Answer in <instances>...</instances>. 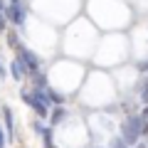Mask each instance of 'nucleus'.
<instances>
[{
    "instance_id": "f257e3e1",
    "label": "nucleus",
    "mask_w": 148,
    "mask_h": 148,
    "mask_svg": "<svg viewBox=\"0 0 148 148\" xmlns=\"http://www.w3.org/2000/svg\"><path fill=\"white\" fill-rule=\"evenodd\" d=\"M20 99L25 101L27 106H32L35 114L40 119H47L49 116V96H47V89H35V91L22 89L20 91Z\"/></svg>"
},
{
    "instance_id": "f03ea898",
    "label": "nucleus",
    "mask_w": 148,
    "mask_h": 148,
    "mask_svg": "<svg viewBox=\"0 0 148 148\" xmlns=\"http://www.w3.org/2000/svg\"><path fill=\"white\" fill-rule=\"evenodd\" d=\"M143 126H146V119L143 116H128L126 121H123V126H121V133H123L121 138L128 146H133V143L143 136Z\"/></svg>"
},
{
    "instance_id": "7ed1b4c3",
    "label": "nucleus",
    "mask_w": 148,
    "mask_h": 148,
    "mask_svg": "<svg viewBox=\"0 0 148 148\" xmlns=\"http://www.w3.org/2000/svg\"><path fill=\"white\" fill-rule=\"evenodd\" d=\"M17 62L22 64L25 74H32V77H35V74H40V59H37L27 47H22V45L17 47Z\"/></svg>"
},
{
    "instance_id": "20e7f679",
    "label": "nucleus",
    "mask_w": 148,
    "mask_h": 148,
    "mask_svg": "<svg viewBox=\"0 0 148 148\" xmlns=\"http://www.w3.org/2000/svg\"><path fill=\"white\" fill-rule=\"evenodd\" d=\"M5 15H8V20H10V22H15L17 27H22V25H25V8H22L20 3H10V8L5 10Z\"/></svg>"
},
{
    "instance_id": "39448f33",
    "label": "nucleus",
    "mask_w": 148,
    "mask_h": 148,
    "mask_svg": "<svg viewBox=\"0 0 148 148\" xmlns=\"http://www.w3.org/2000/svg\"><path fill=\"white\" fill-rule=\"evenodd\" d=\"M64 116H67V111L62 109V106H57V109H52V114H49V121H52V126H57V123L64 121Z\"/></svg>"
},
{
    "instance_id": "423d86ee",
    "label": "nucleus",
    "mask_w": 148,
    "mask_h": 148,
    "mask_svg": "<svg viewBox=\"0 0 148 148\" xmlns=\"http://www.w3.org/2000/svg\"><path fill=\"white\" fill-rule=\"evenodd\" d=\"M3 121H5V128H8V141H10L12 138V111L8 106L3 109Z\"/></svg>"
},
{
    "instance_id": "0eeeda50",
    "label": "nucleus",
    "mask_w": 148,
    "mask_h": 148,
    "mask_svg": "<svg viewBox=\"0 0 148 148\" xmlns=\"http://www.w3.org/2000/svg\"><path fill=\"white\" fill-rule=\"evenodd\" d=\"M10 72H12V79H15V82H22V77H25V69H22V64L17 62V59L10 64Z\"/></svg>"
},
{
    "instance_id": "6e6552de",
    "label": "nucleus",
    "mask_w": 148,
    "mask_h": 148,
    "mask_svg": "<svg viewBox=\"0 0 148 148\" xmlns=\"http://www.w3.org/2000/svg\"><path fill=\"white\" fill-rule=\"evenodd\" d=\"M37 131L42 133V141L47 148H52V128H42V126H37Z\"/></svg>"
},
{
    "instance_id": "1a4fd4ad",
    "label": "nucleus",
    "mask_w": 148,
    "mask_h": 148,
    "mask_svg": "<svg viewBox=\"0 0 148 148\" xmlns=\"http://www.w3.org/2000/svg\"><path fill=\"white\" fill-rule=\"evenodd\" d=\"M47 96H49V101H52V104H57V106H62V101H64V96L57 94L54 89H47Z\"/></svg>"
},
{
    "instance_id": "9d476101",
    "label": "nucleus",
    "mask_w": 148,
    "mask_h": 148,
    "mask_svg": "<svg viewBox=\"0 0 148 148\" xmlns=\"http://www.w3.org/2000/svg\"><path fill=\"white\" fill-rule=\"evenodd\" d=\"M35 84H37V89H45L47 86V79H45L42 74H35Z\"/></svg>"
},
{
    "instance_id": "9b49d317",
    "label": "nucleus",
    "mask_w": 148,
    "mask_h": 148,
    "mask_svg": "<svg viewBox=\"0 0 148 148\" xmlns=\"http://www.w3.org/2000/svg\"><path fill=\"white\" fill-rule=\"evenodd\" d=\"M8 42H10L12 47H15V49L20 47V45H17V32H8Z\"/></svg>"
},
{
    "instance_id": "f8f14e48",
    "label": "nucleus",
    "mask_w": 148,
    "mask_h": 148,
    "mask_svg": "<svg viewBox=\"0 0 148 148\" xmlns=\"http://www.w3.org/2000/svg\"><path fill=\"white\" fill-rule=\"evenodd\" d=\"M126 146H128V143L123 141V138H119V141H114V146H111V148H126Z\"/></svg>"
},
{
    "instance_id": "ddd939ff",
    "label": "nucleus",
    "mask_w": 148,
    "mask_h": 148,
    "mask_svg": "<svg viewBox=\"0 0 148 148\" xmlns=\"http://www.w3.org/2000/svg\"><path fill=\"white\" fill-rule=\"evenodd\" d=\"M5 138H8V133H5V128H3V126H0V148H3V146H5Z\"/></svg>"
},
{
    "instance_id": "4468645a",
    "label": "nucleus",
    "mask_w": 148,
    "mask_h": 148,
    "mask_svg": "<svg viewBox=\"0 0 148 148\" xmlns=\"http://www.w3.org/2000/svg\"><path fill=\"white\" fill-rule=\"evenodd\" d=\"M0 77H8V72H5V64H3V59H0Z\"/></svg>"
},
{
    "instance_id": "2eb2a0df",
    "label": "nucleus",
    "mask_w": 148,
    "mask_h": 148,
    "mask_svg": "<svg viewBox=\"0 0 148 148\" xmlns=\"http://www.w3.org/2000/svg\"><path fill=\"white\" fill-rule=\"evenodd\" d=\"M141 99H143V101H146V104H148V84H146V89H143V94H141Z\"/></svg>"
},
{
    "instance_id": "dca6fc26",
    "label": "nucleus",
    "mask_w": 148,
    "mask_h": 148,
    "mask_svg": "<svg viewBox=\"0 0 148 148\" xmlns=\"http://www.w3.org/2000/svg\"><path fill=\"white\" fill-rule=\"evenodd\" d=\"M8 8H10V5H8L5 0H0V12H5V10H8Z\"/></svg>"
},
{
    "instance_id": "f3484780",
    "label": "nucleus",
    "mask_w": 148,
    "mask_h": 148,
    "mask_svg": "<svg viewBox=\"0 0 148 148\" xmlns=\"http://www.w3.org/2000/svg\"><path fill=\"white\" fill-rule=\"evenodd\" d=\"M3 15H5V12H0V30H5V17Z\"/></svg>"
},
{
    "instance_id": "a211bd4d",
    "label": "nucleus",
    "mask_w": 148,
    "mask_h": 148,
    "mask_svg": "<svg viewBox=\"0 0 148 148\" xmlns=\"http://www.w3.org/2000/svg\"><path fill=\"white\" fill-rule=\"evenodd\" d=\"M141 69H143V72L148 69V59H146V62H141Z\"/></svg>"
},
{
    "instance_id": "6ab92c4d",
    "label": "nucleus",
    "mask_w": 148,
    "mask_h": 148,
    "mask_svg": "<svg viewBox=\"0 0 148 148\" xmlns=\"http://www.w3.org/2000/svg\"><path fill=\"white\" fill-rule=\"evenodd\" d=\"M141 116H143V119H146V121H148V106H146V111H143Z\"/></svg>"
},
{
    "instance_id": "aec40b11",
    "label": "nucleus",
    "mask_w": 148,
    "mask_h": 148,
    "mask_svg": "<svg viewBox=\"0 0 148 148\" xmlns=\"http://www.w3.org/2000/svg\"><path fill=\"white\" fill-rule=\"evenodd\" d=\"M143 136H148V121H146V126H143Z\"/></svg>"
},
{
    "instance_id": "412c9836",
    "label": "nucleus",
    "mask_w": 148,
    "mask_h": 148,
    "mask_svg": "<svg viewBox=\"0 0 148 148\" xmlns=\"http://www.w3.org/2000/svg\"><path fill=\"white\" fill-rule=\"evenodd\" d=\"M10 3H20V0H10Z\"/></svg>"
},
{
    "instance_id": "4be33fe9",
    "label": "nucleus",
    "mask_w": 148,
    "mask_h": 148,
    "mask_svg": "<svg viewBox=\"0 0 148 148\" xmlns=\"http://www.w3.org/2000/svg\"><path fill=\"white\" fill-rule=\"evenodd\" d=\"M136 148H146V146H136Z\"/></svg>"
}]
</instances>
